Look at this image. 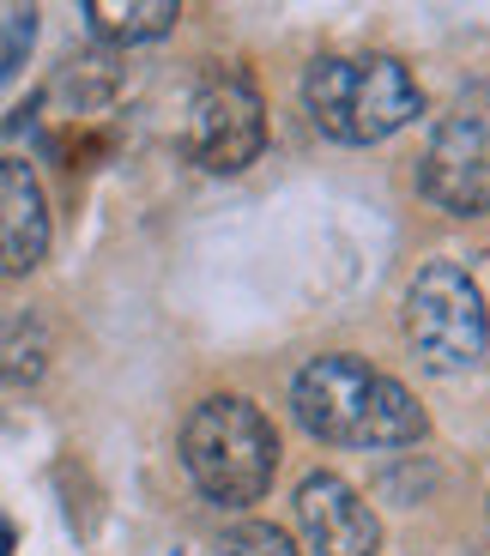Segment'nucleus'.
I'll return each instance as SVG.
<instances>
[{
    "label": "nucleus",
    "instance_id": "nucleus-2",
    "mask_svg": "<svg viewBox=\"0 0 490 556\" xmlns=\"http://www.w3.org/2000/svg\"><path fill=\"white\" fill-rule=\"evenodd\" d=\"M303 110L339 146H376L424 110V91L393 55H327L303 73Z\"/></svg>",
    "mask_w": 490,
    "mask_h": 556
},
{
    "label": "nucleus",
    "instance_id": "nucleus-6",
    "mask_svg": "<svg viewBox=\"0 0 490 556\" xmlns=\"http://www.w3.org/2000/svg\"><path fill=\"white\" fill-rule=\"evenodd\" d=\"M418 188L442 212H490V110L485 103H461L454 115H442V127L424 146Z\"/></svg>",
    "mask_w": 490,
    "mask_h": 556
},
{
    "label": "nucleus",
    "instance_id": "nucleus-1",
    "mask_svg": "<svg viewBox=\"0 0 490 556\" xmlns=\"http://www.w3.org/2000/svg\"><path fill=\"white\" fill-rule=\"evenodd\" d=\"M297 424L339 447H406L424 435V412L406 388L364 357H315L291 388Z\"/></svg>",
    "mask_w": 490,
    "mask_h": 556
},
{
    "label": "nucleus",
    "instance_id": "nucleus-12",
    "mask_svg": "<svg viewBox=\"0 0 490 556\" xmlns=\"http://www.w3.org/2000/svg\"><path fill=\"white\" fill-rule=\"evenodd\" d=\"M0 556H13V520L0 515Z\"/></svg>",
    "mask_w": 490,
    "mask_h": 556
},
{
    "label": "nucleus",
    "instance_id": "nucleus-8",
    "mask_svg": "<svg viewBox=\"0 0 490 556\" xmlns=\"http://www.w3.org/2000/svg\"><path fill=\"white\" fill-rule=\"evenodd\" d=\"M49 254V206L30 164L0 157V273H37Z\"/></svg>",
    "mask_w": 490,
    "mask_h": 556
},
{
    "label": "nucleus",
    "instance_id": "nucleus-9",
    "mask_svg": "<svg viewBox=\"0 0 490 556\" xmlns=\"http://www.w3.org/2000/svg\"><path fill=\"white\" fill-rule=\"evenodd\" d=\"M85 18L110 42H152L176 30L183 7L176 0H85Z\"/></svg>",
    "mask_w": 490,
    "mask_h": 556
},
{
    "label": "nucleus",
    "instance_id": "nucleus-5",
    "mask_svg": "<svg viewBox=\"0 0 490 556\" xmlns=\"http://www.w3.org/2000/svg\"><path fill=\"white\" fill-rule=\"evenodd\" d=\"M183 146L200 169L212 176H237L261 157L266 146V103L242 67H212L188 98Z\"/></svg>",
    "mask_w": 490,
    "mask_h": 556
},
{
    "label": "nucleus",
    "instance_id": "nucleus-7",
    "mask_svg": "<svg viewBox=\"0 0 490 556\" xmlns=\"http://www.w3.org/2000/svg\"><path fill=\"white\" fill-rule=\"evenodd\" d=\"M297 527H303L315 556H376V544H381L376 508L334 472L303 478V490H297Z\"/></svg>",
    "mask_w": 490,
    "mask_h": 556
},
{
    "label": "nucleus",
    "instance_id": "nucleus-3",
    "mask_svg": "<svg viewBox=\"0 0 490 556\" xmlns=\"http://www.w3.org/2000/svg\"><path fill=\"white\" fill-rule=\"evenodd\" d=\"M183 466L200 496H212L218 508H242V502H261L279 472V435L254 400L212 393L183 424Z\"/></svg>",
    "mask_w": 490,
    "mask_h": 556
},
{
    "label": "nucleus",
    "instance_id": "nucleus-10",
    "mask_svg": "<svg viewBox=\"0 0 490 556\" xmlns=\"http://www.w3.org/2000/svg\"><path fill=\"white\" fill-rule=\"evenodd\" d=\"M225 556H297L291 539L279 527H266V520H242V527L225 532Z\"/></svg>",
    "mask_w": 490,
    "mask_h": 556
},
{
    "label": "nucleus",
    "instance_id": "nucleus-4",
    "mask_svg": "<svg viewBox=\"0 0 490 556\" xmlns=\"http://www.w3.org/2000/svg\"><path fill=\"white\" fill-rule=\"evenodd\" d=\"M406 333L418 345V357L436 376L473 369L490 345V315H485V291L473 285V273L454 261H430L406 291Z\"/></svg>",
    "mask_w": 490,
    "mask_h": 556
},
{
    "label": "nucleus",
    "instance_id": "nucleus-11",
    "mask_svg": "<svg viewBox=\"0 0 490 556\" xmlns=\"http://www.w3.org/2000/svg\"><path fill=\"white\" fill-rule=\"evenodd\" d=\"M30 37H37V13H30V7L7 13V25H0V79H13V73H18V61H25Z\"/></svg>",
    "mask_w": 490,
    "mask_h": 556
}]
</instances>
